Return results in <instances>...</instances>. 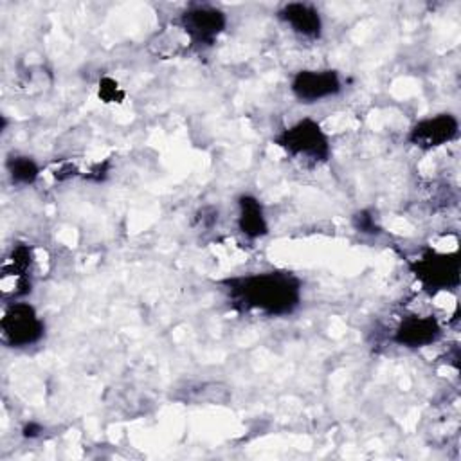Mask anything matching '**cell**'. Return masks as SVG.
<instances>
[{"label":"cell","mask_w":461,"mask_h":461,"mask_svg":"<svg viewBox=\"0 0 461 461\" xmlns=\"http://www.w3.org/2000/svg\"><path fill=\"white\" fill-rule=\"evenodd\" d=\"M41 432H43V427H41L40 423H36V421H29V423H25L23 429H22V436H23V438H29V439L38 438Z\"/></svg>","instance_id":"cell-16"},{"label":"cell","mask_w":461,"mask_h":461,"mask_svg":"<svg viewBox=\"0 0 461 461\" xmlns=\"http://www.w3.org/2000/svg\"><path fill=\"white\" fill-rule=\"evenodd\" d=\"M272 142L288 157L312 164H324L331 157V140L322 124L303 117L274 135Z\"/></svg>","instance_id":"cell-2"},{"label":"cell","mask_w":461,"mask_h":461,"mask_svg":"<svg viewBox=\"0 0 461 461\" xmlns=\"http://www.w3.org/2000/svg\"><path fill=\"white\" fill-rule=\"evenodd\" d=\"M52 175H54V178H56V180H67V178L77 176V175H79V171L76 169V166H74V164H70V162H63V164H59V166L52 171Z\"/></svg>","instance_id":"cell-15"},{"label":"cell","mask_w":461,"mask_h":461,"mask_svg":"<svg viewBox=\"0 0 461 461\" xmlns=\"http://www.w3.org/2000/svg\"><path fill=\"white\" fill-rule=\"evenodd\" d=\"M187 36L193 49L205 50L214 47L218 38L227 29V14L216 5L196 4L184 9L173 22Z\"/></svg>","instance_id":"cell-5"},{"label":"cell","mask_w":461,"mask_h":461,"mask_svg":"<svg viewBox=\"0 0 461 461\" xmlns=\"http://www.w3.org/2000/svg\"><path fill=\"white\" fill-rule=\"evenodd\" d=\"M290 92L299 103L313 104L339 95L342 79L333 68H301L292 76Z\"/></svg>","instance_id":"cell-6"},{"label":"cell","mask_w":461,"mask_h":461,"mask_svg":"<svg viewBox=\"0 0 461 461\" xmlns=\"http://www.w3.org/2000/svg\"><path fill=\"white\" fill-rule=\"evenodd\" d=\"M409 270L429 294L454 290L459 286V254L423 249L409 259Z\"/></svg>","instance_id":"cell-3"},{"label":"cell","mask_w":461,"mask_h":461,"mask_svg":"<svg viewBox=\"0 0 461 461\" xmlns=\"http://www.w3.org/2000/svg\"><path fill=\"white\" fill-rule=\"evenodd\" d=\"M34 261V252H32V247L29 243H23V241H16L9 254L5 256L4 263H2V281H9L13 279V290L11 294L14 292L16 285L23 279V277H29V270H31V265ZM9 294V297H11Z\"/></svg>","instance_id":"cell-11"},{"label":"cell","mask_w":461,"mask_h":461,"mask_svg":"<svg viewBox=\"0 0 461 461\" xmlns=\"http://www.w3.org/2000/svg\"><path fill=\"white\" fill-rule=\"evenodd\" d=\"M353 221V227L362 232V234H371V236H376V234H382V227L378 225L375 214L369 211V209H360L353 214L351 218Z\"/></svg>","instance_id":"cell-14"},{"label":"cell","mask_w":461,"mask_h":461,"mask_svg":"<svg viewBox=\"0 0 461 461\" xmlns=\"http://www.w3.org/2000/svg\"><path fill=\"white\" fill-rule=\"evenodd\" d=\"M276 16L279 22L290 27L292 32L304 40H319L322 36V16L313 4L288 2L277 9Z\"/></svg>","instance_id":"cell-9"},{"label":"cell","mask_w":461,"mask_h":461,"mask_svg":"<svg viewBox=\"0 0 461 461\" xmlns=\"http://www.w3.org/2000/svg\"><path fill=\"white\" fill-rule=\"evenodd\" d=\"M230 304L265 317L292 315L303 301V283L288 270H261L221 281Z\"/></svg>","instance_id":"cell-1"},{"label":"cell","mask_w":461,"mask_h":461,"mask_svg":"<svg viewBox=\"0 0 461 461\" xmlns=\"http://www.w3.org/2000/svg\"><path fill=\"white\" fill-rule=\"evenodd\" d=\"M5 171H7V176L13 185L29 187L40 178L41 167L36 162V158H32L31 155L11 153L5 158Z\"/></svg>","instance_id":"cell-12"},{"label":"cell","mask_w":461,"mask_h":461,"mask_svg":"<svg viewBox=\"0 0 461 461\" xmlns=\"http://www.w3.org/2000/svg\"><path fill=\"white\" fill-rule=\"evenodd\" d=\"M97 97L104 104H119V103L124 101L126 92L122 90L119 81H115L110 76H103L97 81Z\"/></svg>","instance_id":"cell-13"},{"label":"cell","mask_w":461,"mask_h":461,"mask_svg":"<svg viewBox=\"0 0 461 461\" xmlns=\"http://www.w3.org/2000/svg\"><path fill=\"white\" fill-rule=\"evenodd\" d=\"M459 135V121L454 113L441 112L414 122L407 133V142L421 151L441 148Z\"/></svg>","instance_id":"cell-7"},{"label":"cell","mask_w":461,"mask_h":461,"mask_svg":"<svg viewBox=\"0 0 461 461\" xmlns=\"http://www.w3.org/2000/svg\"><path fill=\"white\" fill-rule=\"evenodd\" d=\"M0 333L7 348L25 349L45 337V321L31 303L23 299L11 301L0 319Z\"/></svg>","instance_id":"cell-4"},{"label":"cell","mask_w":461,"mask_h":461,"mask_svg":"<svg viewBox=\"0 0 461 461\" xmlns=\"http://www.w3.org/2000/svg\"><path fill=\"white\" fill-rule=\"evenodd\" d=\"M443 330L434 315H407L394 328L391 340L407 349H420L439 340Z\"/></svg>","instance_id":"cell-8"},{"label":"cell","mask_w":461,"mask_h":461,"mask_svg":"<svg viewBox=\"0 0 461 461\" xmlns=\"http://www.w3.org/2000/svg\"><path fill=\"white\" fill-rule=\"evenodd\" d=\"M238 230L249 240H259L268 234V220L261 200L250 193H241L236 198Z\"/></svg>","instance_id":"cell-10"}]
</instances>
